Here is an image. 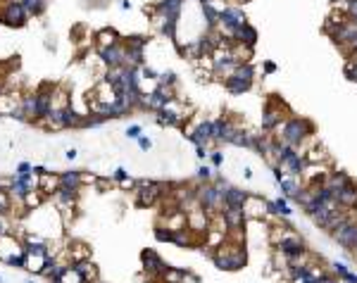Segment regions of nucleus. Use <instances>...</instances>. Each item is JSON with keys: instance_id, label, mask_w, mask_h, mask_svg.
I'll use <instances>...</instances> for the list:
<instances>
[{"instance_id": "obj_1", "label": "nucleus", "mask_w": 357, "mask_h": 283, "mask_svg": "<svg viewBox=\"0 0 357 283\" xmlns=\"http://www.w3.org/2000/svg\"><path fill=\"white\" fill-rule=\"evenodd\" d=\"M312 131H314L312 121L300 119V117H291L288 121H284V126H281V138H284L286 146L298 148L305 138L312 136Z\"/></svg>"}, {"instance_id": "obj_2", "label": "nucleus", "mask_w": 357, "mask_h": 283, "mask_svg": "<svg viewBox=\"0 0 357 283\" xmlns=\"http://www.w3.org/2000/svg\"><path fill=\"white\" fill-rule=\"evenodd\" d=\"M331 238L338 243V245H343L345 250H355L357 245V219H345L343 224H338V226L331 231Z\"/></svg>"}, {"instance_id": "obj_3", "label": "nucleus", "mask_w": 357, "mask_h": 283, "mask_svg": "<svg viewBox=\"0 0 357 283\" xmlns=\"http://www.w3.org/2000/svg\"><path fill=\"white\" fill-rule=\"evenodd\" d=\"M198 205H200L202 210L207 212H219L224 207V198H221V193L217 186H212V183H205L198 188Z\"/></svg>"}, {"instance_id": "obj_4", "label": "nucleus", "mask_w": 357, "mask_h": 283, "mask_svg": "<svg viewBox=\"0 0 357 283\" xmlns=\"http://www.w3.org/2000/svg\"><path fill=\"white\" fill-rule=\"evenodd\" d=\"M243 24H248V17H246V12L241 8H224L221 10V15H219V27L217 29H221V31H226L229 34V38L233 36V31L236 29H241Z\"/></svg>"}, {"instance_id": "obj_5", "label": "nucleus", "mask_w": 357, "mask_h": 283, "mask_svg": "<svg viewBox=\"0 0 357 283\" xmlns=\"http://www.w3.org/2000/svg\"><path fill=\"white\" fill-rule=\"evenodd\" d=\"M0 19L8 27H24L29 19V12L24 10V5L19 0H10L8 5H5V10H0Z\"/></svg>"}, {"instance_id": "obj_6", "label": "nucleus", "mask_w": 357, "mask_h": 283, "mask_svg": "<svg viewBox=\"0 0 357 283\" xmlns=\"http://www.w3.org/2000/svg\"><path fill=\"white\" fill-rule=\"evenodd\" d=\"M141 262H143V269H146L150 276H162L165 269L169 266V264H165V259L157 255L155 250H143V252H141Z\"/></svg>"}, {"instance_id": "obj_7", "label": "nucleus", "mask_w": 357, "mask_h": 283, "mask_svg": "<svg viewBox=\"0 0 357 283\" xmlns=\"http://www.w3.org/2000/svg\"><path fill=\"white\" fill-rule=\"evenodd\" d=\"M24 250H27V245H24V243H19L17 238H12L10 233L8 236H0V259H3L5 264H8L12 257L22 255Z\"/></svg>"}, {"instance_id": "obj_8", "label": "nucleus", "mask_w": 357, "mask_h": 283, "mask_svg": "<svg viewBox=\"0 0 357 283\" xmlns=\"http://www.w3.org/2000/svg\"><path fill=\"white\" fill-rule=\"evenodd\" d=\"M188 140H191L195 148L198 146H202V148L210 146L212 143V121H200L193 131H188Z\"/></svg>"}, {"instance_id": "obj_9", "label": "nucleus", "mask_w": 357, "mask_h": 283, "mask_svg": "<svg viewBox=\"0 0 357 283\" xmlns=\"http://www.w3.org/2000/svg\"><path fill=\"white\" fill-rule=\"evenodd\" d=\"M100 53V62L105 64V67H124V46L122 43H117V46L112 48H102V50H98Z\"/></svg>"}, {"instance_id": "obj_10", "label": "nucleus", "mask_w": 357, "mask_h": 283, "mask_svg": "<svg viewBox=\"0 0 357 283\" xmlns=\"http://www.w3.org/2000/svg\"><path fill=\"white\" fill-rule=\"evenodd\" d=\"M221 217H224V226L231 228V231H241L246 226V210L243 207H226L221 212Z\"/></svg>"}, {"instance_id": "obj_11", "label": "nucleus", "mask_w": 357, "mask_h": 283, "mask_svg": "<svg viewBox=\"0 0 357 283\" xmlns=\"http://www.w3.org/2000/svg\"><path fill=\"white\" fill-rule=\"evenodd\" d=\"M221 198H224V207H246V202L250 195H248L246 191H241V188L229 186V188L221 191Z\"/></svg>"}, {"instance_id": "obj_12", "label": "nucleus", "mask_w": 357, "mask_h": 283, "mask_svg": "<svg viewBox=\"0 0 357 283\" xmlns=\"http://www.w3.org/2000/svg\"><path fill=\"white\" fill-rule=\"evenodd\" d=\"M48 262H50V255H46V252H31V250H27V271L41 276V274H43V269L48 266Z\"/></svg>"}, {"instance_id": "obj_13", "label": "nucleus", "mask_w": 357, "mask_h": 283, "mask_svg": "<svg viewBox=\"0 0 357 283\" xmlns=\"http://www.w3.org/2000/svg\"><path fill=\"white\" fill-rule=\"evenodd\" d=\"M186 217H188V228L195 231V233H202V231H207V214L202 210L200 205L195 207V210L186 212Z\"/></svg>"}, {"instance_id": "obj_14", "label": "nucleus", "mask_w": 357, "mask_h": 283, "mask_svg": "<svg viewBox=\"0 0 357 283\" xmlns=\"http://www.w3.org/2000/svg\"><path fill=\"white\" fill-rule=\"evenodd\" d=\"M231 43H246V46H255V43H257V29L253 27V24H243L241 29H236V31H233Z\"/></svg>"}, {"instance_id": "obj_15", "label": "nucleus", "mask_w": 357, "mask_h": 283, "mask_svg": "<svg viewBox=\"0 0 357 283\" xmlns=\"http://www.w3.org/2000/svg\"><path fill=\"white\" fill-rule=\"evenodd\" d=\"M181 8L183 0H160L157 3V12H162L167 19H174V22H179V17H181Z\"/></svg>"}, {"instance_id": "obj_16", "label": "nucleus", "mask_w": 357, "mask_h": 283, "mask_svg": "<svg viewBox=\"0 0 357 283\" xmlns=\"http://www.w3.org/2000/svg\"><path fill=\"white\" fill-rule=\"evenodd\" d=\"M224 86H226V91H229L231 95H243V93L250 91L253 81H246V79H241V76H236V74H231V76L224 79Z\"/></svg>"}, {"instance_id": "obj_17", "label": "nucleus", "mask_w": 357, "mask_h": 283, "mask_svg": "<svg viewBox=\"0 0 357 283\" xmlns=\"http://www.w3.org/2000/svg\"><path fill=\"white\" fill-rule=\"evenodd\" d=\"M64 252H67V257H69V262L76 264V262H86V259L91 257V247L83 245V243H72Z\"/></svg>"}, {"instance_id": "obj_18", "label": "nucleus", "mask_w": 357, "mask_h": 283, "mask_svg": "<svg viewBox=\"0 0 357 283\" xmlns=\"http://www.w3.org/2000/svg\"><path fill=\"white\" fill-rule=\"evenodd\" d=\"M43 198H46V193L41 191V188H34V191H29L27 195L22 198V205H24V210H27V212L41 210V205H43Z\"/></svg>"}, {"instance_id": "obj_19", "label": "nucleus", "mask_w": 357, "mask_h": 283, "mask_svg": "<svg viewBox=\"0 0 357 283\" xmlns=\"http://www.w3.org/2000/svg\"><path fill=\"white\" fill-rule=\"evenodd\" d=\"M155 119L160 126H181L186 117H181V114H176L172 110H160V112H155Z\"/></svg>"}, {"instance_id": "obj_20", "label": "nucleus", "mask_w": 357, "mask_h": 283, "mask_svg": "<svg viewBox=\"0 0 357 283\" xmlns=\"http://www.w3.org/2000/svg\"><path fill=\"white\" fill-rule=\"evenodd\" d=\"M62 126L64 128H76V126H83V114H79V112L74 110L72 105H67V107H62Z\"/></svg>"}, {"instance_id": "obj_21", "label": "nucleus", "mask_w": 357, "mask_h": 283, "mask_svg": "<svg viewBox=\"0 0 357 283\" xmlns=\"http://www.w3.org/2000/svg\"><path fill=\"white\" fill-rule=\"evenodd\" d=\"M38 188L46 193V195H55V191L60 188V174H43L41 181H38Z\"/></svg>"}, {"instance_id": "obj_22", "label": "nucleus", "mask_w": 357, "mask_h": 283, "mask_svg": "<svg viewBox=\"0 0 357 283\" xmlns=\"http://www.w3.org/2000/svg\"><path fill=\"white\" fill-rule=\"evenodd\" d=\"M81 183H83V172H79V169L60 174V186H67V188H81Z\"/></svg>"}, {"instance_id": "obj_23", "label": "nucleus", "mask_w": 357, "mask_h": 283, "mask_svg": "<svg viewBox=\"0 0 357 283\" xmlns=\"http://www.w3.org/2000/svg\"><path fill=\"white\" fill-rule=\"evenodd\" d=\"M22 112L27 119H38V105H36V93H27L22 95Z\"/></svg>"}, {"instance_id": "obj_24", "label": "nucleus", "mask_w": 357, "mask_h": 283, "mask_svg": "<svg viewBox=\"0 0 357 283\" xmlns=\"http://www.w3.org/2000/svg\"><path fill=\"white\" fill-rule=\"evenodd\" d=\"M74 269H76V271L83 276V281H86V283H95V281H98V269H95V264H93V262H88V259H86V262H76V264H74Z\"/></svg>"}, {"instance_id": "obj_25", "label": "nucleus", "mask_w": 357, "mask_h": 283, "mask_svg": "<svg viewBox=\"0 0 357 283\" xmlns=\"http://www.w3.org/2000/svg\"><path fill=\"white\" fill-rule=\"evenodd\" d=\"M98 50H102V48H112L119 43V34L114 31V29H102V31H98Z\"/></svg>"}, {"instance_id": "obj_26", "label": "nucleus", "mask_w": 357, "mask_h": 283, "mask_svg": "<svg viewBox=\"0 0 357 283\" xmlns=\"http://www.w3.org/2000/svg\"><path fill=\"white\" fill-rule=\"evenodd\" d=\"M279 124H281V112L274 110V107L269 105L265 110V114H262V128H265V131H272V128H276Z\"/></svg>"}, {"instance_id": "obj_27", "label": "nucleus", "mask_w": 357, "mask_h": 283, "mask_svg": "<svg viewBox=\"0 0 357 283\" xmlns=\"http://www.w3.org/2000/svg\"><path fill=\"white\" fill-rule=\"evenodd\" d=\"M348 181H352L345 172H329L326 174V186H329L331 191H338V188H343Z\"/></svg>"}, {"instance_id": "obj_28", "label": "nucleus", "mask_w": 357, "mask_h": 283, "mask_svg": "<svg viewBox=\"0 0 357 283\" xmlns=\"http://www.w3.org/2000/svg\"><path fill=\"white\" fill-rule=\"evenodd\" d=\"M267 210L272 212V214H279V217H291V214H293L291 205H288L284 198H279V200H269L267 202Z\"/></svg>"}, {"instance_id": "obj_29", "label": "nucleus", "mask_w": 357, "mask_h": 283, "mask_svg": "<svg viewBox=\"0 0 357 283\" xmlns=\"http://www.w3.org/2000/svg\"><path fill=\"white\" fill-rule=\"evenodd\" d=\"M22 5H24V10L29 12V17L34 15V17H41L43 12H46V5L48 0H19Z\"/></svg>"}, {"instance_id": "obj_30", "label": "nucleus", "mask_w": 357, "mask_h": 283, "mask_svg": "<svg viewBox=\"0 0 357 283\" xmlns=\"http://www.w3.org/2000/svg\"><path fill=\"white\" fill-rule=\"evenodd\" d=\"M172 243H174V245H179V247H188V245H191V231H188V226L172 231Z\"/></svg>"}, {"instance_id": "obj_31", "label": "nucleus", "mask_w": 357, "mask_h": 283, "mask_svg": "<svg viewBox=\"0 0 357 283\" xmlns=\"http://www.w3.org/2000/svg\"><path fill=\"white\" fill-rule=\"evenodd\" d=\"M279 186H281V191H284L286 198H293L295 193L300 191V186H298V179H295V176H291V174H288V176H286V179L279 183Z\"/></svg>"}, {"instance_id": "obj_32", "label": "nucleus", "mask_w": 357, "mask_h": 283, "mask_svg": "<svg viewBox=\"0 0 357 283\" xmlns=\"http://www.w3.org/2000/svg\"><path fill=\"white\" fill-rule=\"evenodd\" d=\"M236 76H241V79H246V81H253V79H255V67H253V64L250 62H241L236 67Z\"/></svg>"}, {"instance_id": "obj_33", "label": "nucleus", "mask_w": 357, "mask_h": 283, "mask_svg": "<svg viewBox=\"0 0 357 283\" xmlns=\"http://www.w3.org/2000/svg\"><path fill=\"white\" fill-rule=\"evenodd\" d=\"M183 274H186V271H181V269L167 266L165 274H162V281H165V283H181L183 281Z\"/></svg>"}, {"instance_id": "obj_34", "label": "nucleus", "mask_w": 357, "mask_h": 283, "mask_svg": "<svg viewBox=\"0 0 357 283\" xmlns=\"http://www.w3.org/2000/svg\"><path fill=\"white\" fill-rule=\"evenodd\" d=\"M302 157H305V162H312V165H314L317 160H326L329 155H326V150L321 146H317V148H312L310 153H302Z\"/></svg>"}, {"instance_id": "obj_35", "label": "nucleus", "mask_w": 357, "mask_h": 283, "mask_svg": "<svg viewBox=\"0 0 357 283\" xmlns=\"http://www.w3.org/2000/svg\"><path fill=\"white\" fill-rule=\"evenodd\" d=\"M224 128H226V119H214V121H212V140H219L221 143Z\"/></svg>"}, {"instance_id": "obj_36", "label": "nucleus", "mask_w": 357, "mask_h": 283, "mask_svg": "<svg viewBox=\"0 0 357 283\" xmlns=\"http://www.w3.org/2000/svg\"><path fill=\"white\" fill-rule=\"evenodd\" d=\"M148 43H150V38H148V36H129L124 46H127V48H138V50H146Z\"/></svg>"}, {"instance_id": "obj_37", "label": "nucleus", "mask_w": 357, "mask_h": 283, "mask_svg": "<svg viewBox=\"0 0 357 283\" xmlns=\"http://www.w3.org/2000/svg\"><path fill=\"white\" fill-rule=\"evenodd\" d=\"M155 238L160 240V243H172V228L155 226Z\"/></svg>"}, {"instance_id": "obj_38", "label": "nucleus", "mask_w": 357, "mask_h": 283, "mask_svg": "<svg viewBox=\"0 0 357 283\" xmlns=\"http://www.w3.org/2000/svg\"><path fill=\"white\" fill-rule=\"evenodd\" d=\"M345 76L350 81H357V60H352V57L345 62Z\"/></svg>"}, {"instance_id": "obj_39", "label": "nucleus", "mask_w": 357, "mask_h": 283, "mask_svg": "<svg viewBox=\"0 0 357 283\" xmlns=\"http://www.w3.org/2000/svg\"><path fill=\"white\" fill-rule=\"evenodd\" d=\"M212 176H214V169H212L210 165H200V167H198V179H200V181H210Z\"/></svg>"}, {"instance_id": "obj_40", "label": "nucleus", "mask_w": 357, "mask_h": 283, "mask_svg": "<svg viewBox=\"0 0 357 283\" xmlns=\"http://www.w3.org/2000/svg\"><path fill=\"white\" fill-rule=\"evenodd\" d=\"M29 174H34V165L31 162H19L17 169H15V176H29Z\"/></svg>"}, {"instance_id": "obj_41", "label": "nucleus", "mask_w": 357, "mask_h": 283, "mask_svg": "<svg viewBox=\"0 0 357 283\" xmlns=\"http://www.w3.org/2000/svg\"><path fill=\"white\" fill-rule=\"evenodd\" d=\"M138 74H141V79H150V81H157V76H160L155 69H150V67H146V64L138 67Z\"/></svg>"}, {"instance_id": "obj_42", "label": "nucleus", "mask_w": 357, "mask_h": 283, "mask_svg": "<svg viewBox=\"0 0 357 283\" xmlns=\"http://www.w3.org/2000/svg\"><path fill=\"white\" fill-rule=\"evenodd\" d=\"M157 83H165V86H174L176 83V74L174 72H162L157 76Z\"/></svg>"}, {"instance_id": "obj_43", "label": "nucleus", "mask_w": 357, "mask_h": 283, "mask_svg": "<svg viewBox=\"0 0 357 283\" xmlns=\"http://www.w3.org/2000/svg\"><path fill=\"white\" fill-rule=\"evenodd\" d=\"M210 162H212V167H221V165H224V153H219V150H212V153H210Z\"/></svg>"}, {"instance_id": "obj_44", "label": "nucleus", "mask_w": 357, "mask_h": 283, "mask_svg": "<svg viewBox=\"0 0 357 283\" xmlns=\"http://www.w3.org/2000/svg\"><path fill=\"white\" fill-rule=\"evenodd\" d=\"M127 136H129V138H134V140H138V138L143 136V131H141V126H138V124H134V126H129V128H127Z\"/></svg>"}, {"instance_id": "obj_45", "label": "nucleus", "mask_w": 357, "mask_h": 283, "mask_svg": "<svg viewBox=\"0 0 357 283\" xmlns=\"http://www.w3.org/2000/svg\"><path fill=\"white\" fill-rule=\"evenodd\" d=\"M114 179H117V181H129V179H131V176H129V172L127 169H124V167H119V169H114Z\"/></svg>"}, {"instance_id": "obj_46", "label": "nucleus", "mask_w": 357, "mask_h": 283, "mask_svg": "<svg viewBox=\"0 0 357 283\" xmlns=\"http://www.w3.org/2000/svg\"><path fill=\"white\" fill-rule=\"evenodd\" d=\"M10 233V224L5 219V214H0V236H8Z\"/></svg>"}, {"instance_id": "obj_47", "label": "nucleus", "mask_w": 357, "mask_h": 283, "mask_svg": "<svg viewBox=\"0 0 357 283\" xmlns=\"http://www.w3.org/2000/svg\"><path fill=\"white\" fill-rule=\"evenodd\" d=\"M138 148H141V150H150V148H153V140L146 136H141L138 138Z\"/></svg>"}, {"instance_id": "obj_48", "label": "nucleus", "mask_w": 357, "mask_h": 283, "mask_svg": "<svg viewBox=\"0 0 357 283\" xmlns=\"http://www.w3.org/2000/svg\"><path fill=\"white\" fill-rule=\"evenodd\" d=\"M333 271H336L338 276H345V274L350 271V269H348L345 264H343V262H336V264H333Z\"/></svg>"}, {"instance_id": "obj_49", "label": "nucleus", "mask_w": 357, "mask_h": 283, "mask_svg": "<svg viewBox=\"0 0 357 283\" xmlns=\"http://www.w3.org/2000/svg\"><path fill=\"white\" fill-rule=\"evenodd\" d=\"M195 155H198V160H207V157H210V153H207V148L198 146V148H195Z\"/></svg>"}, {"instance_id": "obj_50", "label": "nucleus", "mask_w": 357, "mask_h": 283, "mask_svg": "<svg viewBox=\"0 0 357 283\" xmlns=\"http://www.w3.org/2000/svg\"><path fill=\"white\" fill-rule=\"evenodd\" d=\"M76 155H79V153H76V150H74V148H69V150H67V153H64V157H67V160H69V162H72V160H76Z\"/></svg>"}, {"instance_id": "obj_51", "label": "nucleus", "mask_w": 357, "mask_h": 283, "mask_svg": "<svg viewBox=\"0 0 357 283\" xmlns=\"http://www.w3.org/2000/svg\"><path fill=\"white\" fill-rule=\"evenodd\" d=\"M265 72L267 74H274L276 72V64L274 62H265Z\"/></svg>"}, {"instance_id": "obj_52", "label": "nucleus", "mask_w": 357, "mask_h": 283, "mask_svg": "<svg viewBox=\"0 0 357 283\" xmlns=\"http://www.w3.org/2000/svg\"><path fill=\"white\" fill-rule=\"evenodd\" d=\"M34 172H36L38 176H43V174H48V169H46V167H41V165H36V167H34Z\"/></svg>"}, {"instance_id": "obj_53", "label": "nucleus", "mask_w": 357, "mask_h": 283, "mask_svg": "<svg viewBox=\"0 0 357 283\" xmlns=\"http://www.w3.org/2000/svg\"><path fill=\"white\" fill-rule=\"evenodd\" d=\"M119 8H122V10H131V0H122V3H119Z\"/></svg>"}, {"instance_id": "obj_54", "label": "nucleus", "mask_w": 357, "mask_h": 283, "mask_svg": "<svg viewBox=\"0 0 357 283\" xmlns=\"http://www.w3.org/2000/svg\"><path fill=\"white\" fill-rule=\"evenodd\" d=\"M24 283H38V281H36V278H27V281H24Z\"/></svg>"}, {"instance_id": "obj_55", "label": "nucleus", "mask_w": 357, "mask_h": 283, "mask_svg": "<svg viewBox=\"0 0 357 283\" xmlns=\"http://www.w3.org/2000/svg\"><path fill=\"white\" fill-rule=\"evenodd\" d=\"M0 95H3V83H0Z\"/></svg>"}, {"instance_id": "obj_56", "label": "nucleus", "mask_w": 357, "mask_h": 283, "mask_svg": "<svg viewBox=\"0 0 357 283\" xmlns=\"http://www.w3.org/2000/svg\"><path fill=\"white\" fill-rule=\"evenodd\" d=\"M238 3H248V0H238Z\"/></svg>"}, {"instance_id": "obj_57", "label": "nucleus", "mask_w": 357, "mask_h": 283, "mask_svg": "<svg viewBox=\"0 0 357 283\" xmlns=\"http://www.w3.org/2000/svg\"><path fill=\"white\" fill-rule=\"evenodd\" d=\"M95 283H102V281H100V278H98V281H95Z\"/></svg>"}, {"instance_id": "obj_58", "label": "nucleus", "mask_w": 357, "mask_h": 283, "mask_svg": "<svg viewBox=\"0 0 357 283\" xmlns=\"http://www.w3.org/2000/svg\"><path fill=\"white\" fill-rule=\"evenodd\" d=\"M0 283H3V276H0Z\"/></svg>"}]
</instances>
